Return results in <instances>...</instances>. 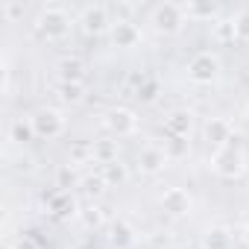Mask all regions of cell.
Wrapping results in <instances>:
<instances>
[{
  "label": "cell",
  "mask_w": 249,
  "mask_h": 249,
  "mask_svg": "<svg viewBox=\"0 0 249 249\" xmlns=\"http://www.w3.org/2000/svg\"><path fill=\"white\" fill-rule=\"evenodd\" d=\"M9 138L18 144V147H24V144H30L33 138H38L36 135V126H33V117H18L15 123H12V126H9Z\"/></svg>",
  "instance_id": "cell-18"
},
{
  "label": "cell",
  "mask_w": 249,
  "mask_h": 249,
  "mask_svg": "<svg viewBox=\"0 0 249 249\" xmlns=\"http://www.w3.org/2000/svg\"><path fill=\"white\" fill-rule=\"evenodd\" d=\"M79 24H82V33L85 36H103L106 30H111L114 21H108V9L103 3H94V6H85L82 9Z\"/></svg>",
  "instance_id": "cell-7"
},
{
  "label": "cell",
  "mask_w": 249,
  "mask_h": 249,
  "mask_svg": "<svg viewBox=\"0 0 249 249\" xmlns=\"http://www.w3.org/2000/svg\"><path fill=\"white\" fill-rule=\"evenodd\" d=\"M71 30V15L62 9V6H47L38 12L36 18V33L47 41H56V38H65Z\"/></svg>",
  "instance_id": "cell-1"
},
{
  "label": "cell",
  "mask_w": 249,
  "mask_h": 249,
  "mask_svg": "<svg viewBox=\"0 0 249 249\" xmlns=\"http://www.w3.org/2000/svg\"><path fill=\"white\" fill-rule=\"evenodd\" d=\"M231 21H234V36H237V41H249V9L237 12Z\"/></svg>",
  "instance_id": "cell-26"
},
{
  "label": "cell",
  "mask_w": 249,
  "mask_h": 249,
  "mask_svg": "<svg viewBox=\"0 0 249 249\" xmlns=\"http://www.w3.org/2000/svg\"><path fill=\"white\" fill-rule=\"evenodd\" d=\"M33 126H36V135L38 138H47V141H53V138H59L62 132H65V126H68V117L59 111V108H38L36 114H33Z\"/></svg>",
  "instance_id": "cell-3"
},
{
  "label": "cell",
  "mask_w": 249,
  "mask_h": 249,
  "mask_svg": "<svg viewBox=\"0 0 249 249\" xmlns=\"http://www.w3.org/2000/svg\"><path fill=\"white\" fill-rule=\"evenodd\" d=\"M243 240H246V246H249V223H246V229H243Z\"/></svg>",
  "instance_id": "cell-32"
},
{
  "label": "cell",
  "mask_w": 249,
  "mask_h": 249,
  "mask_svg": "<svg viewBox=\"0 0 249 249\" xmlns=\"http://www.w3.org/2000/svg\"><path fill=\"white\" fill-rule=\"evenodd\" d=\"M79 188H82L88 196H100V194L106 191V182H103V176L97 173V176H85V179L79 182Z\"/></svg>",
  "instance_id": "cell-25"
},
{
  "label": "cell",
  "mask_w": 249,
  "mask_h": 249,
  "mask_svg": "<svg viewBox=\"0 0 249 249\" xmlns=\"http://www.w3.org/2000/svg\"><path fill=\"white\" fill-rule=\"evenodd\" d=\"M73 185V170L71 167H62L59 170V191H68Z\"/></svg>",
  "instance_id": "cell-29"
},
{
  "label": "cell",
  "mask_w": 249,
  "mask_h": 249,
  "mask_svg": "<svg viewBox=\"0 0 249 249\" xmlns=\"http://www.w3.org/2000/svg\"><path fill=\"white\" fill-rule=\"evenodd\" d=\"M56 73H59V82H82L85 79V65L76 56H68V59L59 62Z\"/></svg>",
  "instance_id": "cell-14"
},
{
  "label": "cell",
  "mask_w": 249,
  "mask_h": 249,
  "mask_svg": "<svg viewBox=\"0 0 249 249\" xmlns=\"http://www.w3.org/2000/svg\"><path fill=\"white\" fill-rule=\"evenodd\" d=\"M246 167V156L237 144H226L220 150H214L211 156V170L220 176V179H237Z\"/></svg>",
  "instance_id": "cell-2"
},
{
  "label": "cell",
  "mask_w": 249,
  "mask_h": 249,
  "mask_svg": "<svg viewBox=\"0 0 249 249\" xmlns=\"http://www.w3.org/2000/svg\"><path fill=\"white\" fill-rule=\"evenodd\" d=\"M3 15L12 18V21L21 18V15H24V3H3Z\"/></svg>",
  "instance_id": "cell-30"
},
{
  "label": "cell",
  "mask_w": 249,
  "mask_h": 249,
  "mask_svg": "<svg viewBox=\"0 0 249 249\" xmlns=\"http://www.w3.org/2000/svg\"><path fill=\"white\" fill-rule=\"evenodd\" d=\"M108 243L117 246V249H129L135 243V229L126 220H114L111 229H108Z\"/></svg>",
  "instance_id": "cell-13"
},
{
  "label": "cell",
  "mask_w": 249,
  "mask_h": 249,
  "mask_svg": "<svg viewBox=\"0 0 249 249\" xmlns=\"http://www.w3.org/2000/svg\"><path fill=\"white\" fill-rule=\"evenodd\" d=\"M153 27L161 36H176L185 27V12L182 3H159L153 9Z\"/></svg>",
  "instance_id": "cell-4"
},
{
  "label": "cell",
  "mask_w": 249,
  "mask_h": 249,
  "mask_svg": "<svg viewBox=\"0 0 249 249\" xmlns=\"http://www.w3.org/2000/svg\"><path fill=\"white\" fill-rule=\"evenodd\" d=\"M100 176H103L106 188H117V185H123V182L129 179V170H126V164H123V161L117 159V161H108V164H103Z\"/></svg>",
  "instance_id": "cell-17"
},
{
  "label": "cell",
  "mask_w": 249,
  "mask_h": 249,
  "mask_svg": "<svg viewBox=\"0 0 249 249\" xmlns=\"http://www.w3.org/2000/svg\"><path fill=\"white\" fill-rule=\"evenodd\" d=\"M94 161L100 164H108V161H117V147L111 141H103V144H94Z\"/></svg>",
  "instance_id": "cell-24"
},
{
  "label": "cell",
  "mask_w": 249,
  "mask_h": 249,
  "mask_svg": "<svg viewBox=\"0 0 249 249\" xmlns=\"http://www.w3.org/2000/svg\"><path fill=\"white\" fill-rule=\"evenodd\" d=\"M164 132L167 138H191L194 132V114L188 108H176L164 117Z\"/></svg>",
  "instance_id": "cell-11"
},
{
  "label": "cell",
  "mask_w": 249,
  "mask_h": 249,
  "mask_svg": "<svg viewBox=\"0 0 249 249\" xmlns=\"http://www.w3.org/2000/svg\"><path fill=\"white\" fill-rule=\"evenodd\" d=\"M106 129H108L114 138H129V135L138 132V117H135L132 108L117 106V108H111V111L106 114Z\"/></svg>",
  "instance_id": "cell-6"
},
{
  "label": "cell",
  "mask_w": 249,
  "mask_h": 249,
  "mask_svg": "<svg viewBox=\"0 0 249 249\" xmlns=\"http://www.w3.org/2000/svg\"><path fill=\"white\" fill-rule=\"evenodd\" d=\"M246 108H249V103H246Z\"/></svg>",
  "instance_id": "cell-33"
},
{
  "label": "cell",
  "mask_w": 249,
  "mask_h": 249,
  "mask_svg": "<svg viewBox=\"0 0 249 249\" xmlns=\"http://www.w3.org/2000/svg\"><path fill=\"white\" fill-rule=\"evenodd\" d=\"M47 208H50L56 217H68V214L76 211V202H73L71 191H56V194L47 196ZM76 214H79V211H76Z\"/></svg>",
  "instance_id": "cell-15"
},
{
  "label": "cell",
  "mask_w": 249,
  "mask_h": 249,
  "mask_svg": "<svg viewBox=\"0 0 249 249\" xmlns=\"http://www.w3.org/2000/svg\"><path fill=\"white\" fill-rule=\"evenodd\" d=\"M214 38L217 41H234V21H217L214 24Z\"/></svg>",
  "instance_id": "cell-27"
},
{
  "label": "cell",
  "mask_w": 249,
  "mask_h": 249,
  "mask_svg": "<svg viewBox=\"0 0 249 249\" xmlns=\"http://www.w3.org/2000/svg\"><path fill=\"white\" fill-rule=\"evenodd\" d=\"M94 161V144H73L71 147V164H88Z\"/></svg>",
  "instance_id": "cell-23"
},
{
  "label": "cell",
  "mask_w": 249,
  "mask_h": 249,
  "mask_svg": "<svg viewBox=\"0 0 249 249\" xmlns=\"http://www.w3.org/2000/svg\"><path fill=\"white\" fill-rule=\"evenodd\" d=\"M156 91H159V85H156L153 79H144V82L138 85V97H141V100H153Z\"/></svg>",
  "instance_id": "cell-28"
},
{
  "label": "cell",
  "mask_w": 249,
  "mask_h": 249,
  "mask_svg": "<svg viewBox=\"0 0 249 249\" xmlns=\"http://www.w3.org/2000/svg\"><path fill=\"white\" fill-rule=\"evenodd\" d=\"M79 220H82L85 229H100V226L106 223V211H103L97 202H88L85 208H79Z\"/></svg>",
  "instance_id": "cell-21"
},
{
  "label": "cell",
  "mask_w": 249,
  "mask_h": 249,
  "mask_svg": "<svg viewBox=\"0 0 249 249\" xmlns=\"http://www.w3.org/2000/svg\"><path fill=\"white\" fill-rule=\"evenodd\" d=\"M231 246V231L226 226H211L202 234V249H229Z\"/></svg>",
  "instance_id": "cell-16"
},
{
  "label": "cell",
  "mask_w": 249,
  "mask_h": 249,
  "mask_svg": "<svg viewBox=\"0 0 249 249\" xmlns=\"http://www.w3.org/2000/svg\"><path fill=\"white\" fill-rule=\"evenodd\" d=\"M164 150H167L170 161H173V159H188L191 141H188V138H170V141H164Z\"/></svg>",
  "instance_id": "cell-22"
},
{
  "label": "cell",
  "mask_w": 249,
  "mask_h": 249,
  "mask_svg": "<svg viewBox=\"0 0 249 249\" xmlns=\"http://www.w3.org/2000/svg\"><path fill=\"white\" fill-rule=\"evenodd\" d=\"M167 164H170V156H167V150L159 147V144H147V147L138 153V170L147 173V176L161 173Z\"/></svg>",
  "instance_id": "cell-8"
},
{
  "label": "cell",
  "mask_w": 249,
  "mask_h": 249,
  "mask_svg": "<svg viewBox=\"0 0 249 249\" xmlns=\"http://www.w3.org/2000/svg\"><path fill=\"white\" fill-rule=\"evenodd\" d=\"M161 208L170 214V217H188L191 214V208H194V199H191V194L185 191V188H167L164 194H161Z\"/></svg>",
  "instance_id": "cell-9"
},
{
  "label": "cell",
  "mask_w": 249,
  "mask_h": 249,
  "mask_svg": "<svg viewBox=\"0 0 249 249\" xmlns=\"http://www.w3.org/2000/svg\"><path fill=\"white\" fill-rule=\"evenodd\" d=\"M18 249H36V246H33L30 240H21V243H18Z\"/></svg>",
  "instance_id": "cell-31"
},
{
  "label": "cell",
  "mask_w": 249,
  "mask_h": 249,
  "mask_svg": "<svg viewBox=\"0 0 249 249\" xmlns=\"http://www.w3.org/2000/svg\"><path fill=\"white\" fill-rule=\"evenodd\" d=\"M220 76V59L214 53H196L188 62V79L196 85H211Z\"/></svg>",
  "instance_id": "cell-5"
},
{
  "label": "cell",
  "mask_w": 249,
  "mask_h": 249,
  "mask_svg": "<svg viewBox=\"0 0 249 249\" xmlns=\"http://www.w3.org/2000/svg\"><path fill=\"white\" fill-rule=\"evenodd\" d=\"M56 94L65 103H82L85 100V82H59Z\"/></svg>",
  "instance_id": "cell-20"
},
{
  "label": "cell",
  "mask_w": 249,
  "mask_h": 249,
  "mask_svg": "<svg viewBox=\"0 0 249 249\" xmlns=\"http://www.w3.org/2000/svg\"><path fill=\"white\" fill-rule=\"evenodd\" d=\"M108 33H111V44L120 47V50H129V47H135V44L141 41V30H138V24H132L129 18H117Z\"/></svg>",
  "instance_id": "cell-10"
},
{
  "label": "cell",
  "mask_w": 249,
  "mask_h": 249,
  "mask_svg": "<svg viewBox=\"0 0 249 249\" xmlns=\"http://www.w3.org/2000/svg\"><path fill=\"white\" fill-rule=\"evenodd\" d=\"M182 12L188 21H211L217 15V6L214 3H196V0H188V3H182Z\"/></svg>",
  "instance_id": "cell-19"
},
{
  "label": "cell",
  "mask_w": 249,
  "mask_h": 249,
  "mask_svg": "<svg viewBox=\"0 0 249 249\" xmlns=\"http://www.w3.org/2000/svg\"><path fill=\"white\" fill-rule=\"evenodd\" d=\"M205 138L220 150V147H226V144L234 141V129H231V123L226 117H208V123H205Z\"/></svg>",
  "instance_id": "cell-12"
}]
</instances>
